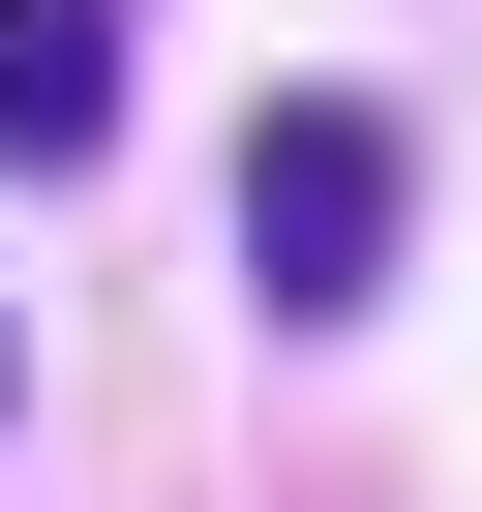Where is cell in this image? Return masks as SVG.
Here are the masks:
<instances>
[{
  "mask_svg": "<svg viewBox=\"0 0 482 512\" xmlns=\"http://www.w3.org/2000/svg\"><path fill=\"white\" fill-rule=\"evenodd\" d=\"M241 272H272V332H362L392 302V121L362 91H272L241 121Z\"/></svg>",
  "mask_w": 482,
  "mask_h": 512,
  "instance_id": "6da1fadb",
  "label": "cell"
},
{
  "mask_svg": "<svg viewBox=\"0 0 482 512\" xmlns=\"http://www.w3.org/2000/svg\"><path fill=\"white\" fill-rule=\"evenodd\" d=\"M121 151V0H0V181H91Z\"/></svg>",
  "mask_w": 482,
  "mask_h": 512,
  "instance_id": "7a4b0ae2",
  "label": "cell"
},
{
  "mask_svg": "<svg viewBox=\"0 0 482 512\" xmlns=\"http://www.w3.org/2000/svg\"><path fill=\"white\" fill-rule=\"evenodd\" d=\"M0 362H31V332H0Z\"/></svg>",
  "mask_w": 482,
  "mask_h": 512,
  "instance_id": "3957f363",
  "label": "cell"
}]
</instances>
